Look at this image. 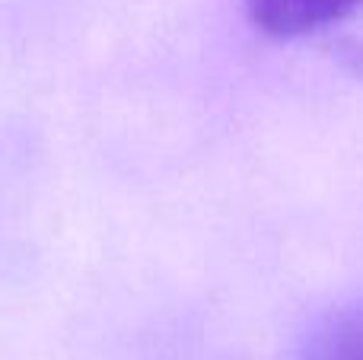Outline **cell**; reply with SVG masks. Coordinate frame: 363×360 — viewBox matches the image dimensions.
Returning <instances> with one entry per match:
<instances>
[{"label": "cell", "instance_id": "6da1fadb", "mask_svg": "<svg viewBox=\"0 0 363 360\" xmlns=\"http://www.w3.org/2000/svg\"><path fill=\"white\" fill-rule=\"evenodd\" d=\"M255 29L271 38H296L351 16L363 0H245Z\"/></svg>", "mask_w": 363, "mask_h": 360}, {"label": "cell", "instance_id": "7a4b0ae2", "mask_svg": "<svg viewBox=\"0 0 363 360\" xmlns=\"http://www.w3.org/2000/svg\"><path fill=\"white\" fill-rule=\"evenodd\" d=\"M306 360H363V310L328 319L309 342Z\"/></svg>", "mask_w": 363, "mask_h": 360}]
</instances>
